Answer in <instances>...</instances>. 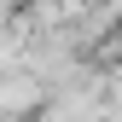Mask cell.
Returning a JSON list of instances; mask_svg holds the SVG:
<instances>
[{"mask_svg": "<svg viewBox=\"0 0 122 122\" xmlns=\"http://www.w3.org/2000/svg\"><path fill=\"white\" fill-rule=\"evenodd\" d=\"M6 105H12V116H23L29 105H35V81H23V76H12V87H6Z\"/></svg>", "mask_w": 122, "mask_h": 122, "instance_id": "1", "label": "cell"}]
</instances>
